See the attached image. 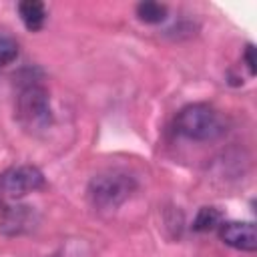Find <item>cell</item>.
Here are the masks:
<instances>
[{"instance_id": "6da1fadb", "label": "cell", "mask_w": 257, "mask_h": 257, "mask_svg": "<svg viewBox=\"0 0 257 257\" xmlns=\"http://www.w3.org/2000/svg\"><path fill=\"white\" fill-rule=\"evenodd\" d=\"M16 118L28 133H42L52 122L50 94L42 84L28 82L16 96Z\"/></svg>"}, {"instance_id": "7a4b0ae2", "label": "cell", "mask_w": 257, "mask_h": 257, "mask_svg": "<svg viewBox=\"0 0 257 257\" xmlns=\"http://www.w3.org/2000/svg\"><path fill=\"white\" fill-rule=\"evenodd\" d=\"M175 128L179 135L191 141H211L225 131L219 112L205 102H195L181 108L175 118Z\"/></svg>"}, {"instance_id": "3957f363", "label": "cell", "mask_w": 257, "mask_h": 257, "mask_svg": "<svg viewBox=\"0 0 257 257\" xmlns=\"http://www.w3.org/2000/svg\"><path fill=\"white\" fill-rule=\"evenodd\" d=\"M137 183L131 175L122 171H106L98 173L88 183V197L92 205L100 211H110L120 207L135 191Z\"/></svg>"}, {"instance_id": "277c9868", "label": "cell", "mask_w": 257, "mask_h": 257, "mask_svg": "<svg viewBox=\"0 0 257 257\" xmlns=\"http://www.w3.org/2000/svg\"><path fill=\"white\" fill-rule=\"evenodd\" d=\"M44 175L34 165H16L0 173V193L12 199H20L28 193L42 189Z\"/></svg>"}, {"instance_id": "5b68a950", "label": "cell", "mask_w": 257, "mask_h": 257, "mask_svg": "<svg viewBox=\"0 0 257 257\" xmlns=\"http://www.w3.org/2000/svg\"><path fill=\"white\" fill-rule=\"evenodd\" d=\"M219 237L225 245L253 253L257 249V229L253 223L245 221H227L219 225Z\"/></svg>"}, {"instance_id": "8992f818", "label": "cell", "mask_w": 257, "mask_h": 257, "mask_svg": "<svg viewBox=\"0 0 257 257\" xmlns=\"http://www.w3.org/2000/svg\"><path fill=\"white\" fill-rule=\"evenodd\" d=\"M18 14L24 22V26L30 30V32H36L44 26V20H46V8L42 2L38 0H24L18 4Z\"/></svg>"}, {"instance_id": "52a82bcc", "label": "cell", "mask_w": 257, "mask_h": 257, "mask_svg": "<svg viewBox=\"0 0 257 257\" xmlns=\"http://www.w3.org/2000/svg\"><path fill=\"white\" fill-rule=\"evenodd\" d=\"M167 6L159 4V2H141L137 6V16L139 20L147 22V24H159L167 18Z\"/></svg>"}, {"instance_id": "ba28073f", "label": "cell", "mask_w": 257, "mask_h": 257, "mask_svg": "<svg viewBox=\"0 0 257 257\" xmlns=\"http://www.w3.org/2000/svg\"><path fill=\"white\" fill-rule=\"evenodd\" d=\"M217 225H221V213L215 207H201L195 221H193L195 231H211Z\"/></svg>"}, {"instance_id": "9c48e42d", "label": "cell", "mask_w": 257, "mask_h": 257, "mask_svg": "<svg viewBox=\"0 0 257 257\" xmlns=\"http://www.w3.org/2000/svg\"><path fill=\"white\" fill-rule=\"evenodd\" d=\"M18 56V42L8 34L0 30V68L14 62Z\"/></svg>"}, {"instance_id": "30bf717a", "label": "cell", "mask_w": 257, "mask_h": 257, "mask_svg": "<svg viewBox=\"0 0 257 257\" xmlns=\"http://www.w3.org/2000/svg\"><path fill=\"white\" fill-rule=\"evenodd\" d=\"M245 62H247L249 72L255 74V48H253V44H247V48H245Z\"/></svg>"}]
</instances>
